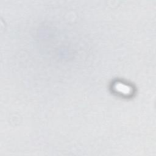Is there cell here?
<instances>
[{
    "mask_svg": "<svg viewBox=\"0 0 156 156\" xmlns=\"http://www.w3.org/2000/svg\"><path fill=\"white\" fill-rule=\"evenodd\" d=\"M113 88L116 92L124 95H128L132 93V88L129 86L121 82H116L115 83Z\"/></svg>",
    "mask_w": 156,
    "mask_h": 156,
    "instance_id": "6da1fadb",
    "label": "cell"
}]
</instances>
